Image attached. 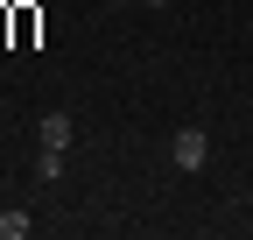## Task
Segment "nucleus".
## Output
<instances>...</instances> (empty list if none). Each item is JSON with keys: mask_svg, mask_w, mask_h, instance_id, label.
<instances>
[{"mask_svg": "<svg viewBox=\"0 0 253 240\" xmlns=\"http://www.w3.org/2000/svg\"><path fill=\"white\" fill-rule=\"evenodd\" d=\"M141 7H162V0H141Z\"/></svg>", "mask_w": 253, "mask_h": 240, "instance_id": "obj_4", "label": "nucleus"}, {"mask_svg": "<svg viewBox=\"0 0 253 240\" xmlns=\"http://www.w3.org/2000/svg\"><path fill=\"white\" fill-rule=\"evenodd\" d=\"M169 163H176V170H204V163H211V134H204V127H176Z\"/></svg>", "mask_w": 253, "mask_h": 240, "instance_id": "obj_1", "label": "nucleus"}, {"mask_svg": "<svg viewBox=\"0 0 253 240\" xmlns=\"http://www.w3.org/2000/svg\"><path fill=\"white\" fill-rule=\"evenodd\" d=\"M28 233V212H0V240H21Z\"/></svg>", "mask_w": 253, "mask_h": 240, "instance_id": "obj_3", "label": "nucleus"}, {"mask_svg": "<svg viewBox=\"0 0 253 240\" xmlns=\"http://www.w3.org/2000/svg\"><path fill=\"white\" fill-rule=\"evenodd\" d=\"M71 134H78L71 113H42V148H56V156H63V148H71Z\"/></svg>", "mask_w": 253, "mask_h": 240, "instance_id": "obj_2", "label": "nucleus"}]
</instances>
